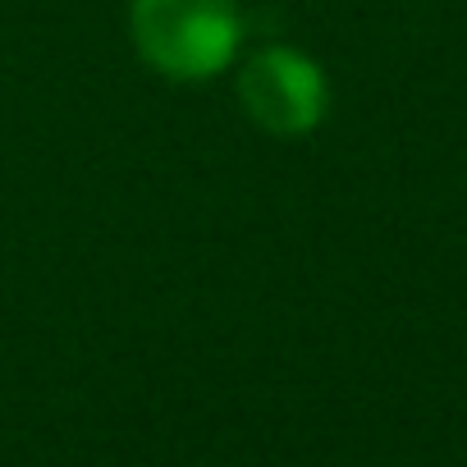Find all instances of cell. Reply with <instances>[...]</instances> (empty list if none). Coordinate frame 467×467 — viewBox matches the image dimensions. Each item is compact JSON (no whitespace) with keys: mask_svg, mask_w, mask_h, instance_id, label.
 <instances>
[{"mask_svg":"<svg viewBox=\"0 0 467 467\" xmlns=\"http://www.w3.org/2000/svg\"><path fill=\"white\" fill-rule=\"evenodd\" d=\"M239 101L253 124L275 138H303L326 119L330 88L312 56L294 47H262L239 69Z\"/></svg>","mask_w":467,"mask_h":467,"instance_id":"7a4b0ae2","label":"cell"},{"mask_svg":"<svg viewBox=\"0 0 467 467\" xmlns=\"http://www.w3.org/2000/svg\"><path fill=\"white\" fill-rule=\"evenodd\" d=\"M129 33L156 74L202 83L234 65L244 19L234 0H129Z\"/></svg>","mask_w":467,"mask_h":467,"instance_id":"6da1fadb","label":"cell"}]
</instances>
